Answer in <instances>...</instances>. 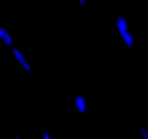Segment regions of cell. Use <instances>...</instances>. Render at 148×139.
<instances>
[{"label": "cell", "mask_w": 148, "mask_h": 139, "mask_svg": "<svg viewBox=\"0 0 148 139\" xmlns=\"http://www.w3.org/2000/svg\"><path fill=\"white\" fill-rule=\"evenodd\" d=\"M116 29L119 31V33H121V36H122L125 45H126L128 48H132V46H134V36L131 35L128 20H126L123 16H119V18L116 19Z\"/></svg>", "instance_id": "cell-1"}, {"label": "cell", "mask_w": 148, "mask_h": 139, "mask_svg": "<svg viewBox=\"0 0 148 139\" xmlns=\"http://www.w3.org/2000/svg\"><path fill=\"white\" fill-rule=\"evenodd\" d=\"M12 52H13V57H15V59L19 62V65L25 70L26 73H29V71H32V67H31V64L28 62V59H26V57L18 49V48H13L12 49Z\"/></svg>", "instance_id": "cell-2"}, {"label": "cell", "mask_w": 148, "mask_h": 139, "mask_svg": "<svg viewBox=\"0 0 148 139\" xmlns=\"http://www.w3.org/2000/svg\"><path fill=\"white\" fill-rule=\"evenodd\" d=\"M74 104H76V109H77V112H79V113L84 114V113L87 112V100H86V97H84V96L79 94L76 99H74Z\"/></svg>", "instance_id": "cell-3"}, {"label": "cell", "mask_w": 148, "mask_h": 139, "mask_svg": "<svg viewBox=\"0 0 148 139\" xmlns=\"http://www.w3.org/2000/svg\"><path fill=\"white\" fill-rule=\"evenodd\" d=\"M42 139H54V138H52V136H51L49 133H47V132H44V133H42Z\"/></svg>", "instance_id": "cell-6"}, {"label": "cell", "mask_w": 148, "mask_h": 139, "mask_svg": "<svg viewBox=\"0 0 148 139\" xmlns=\"http://www.w3.org/2000/svg\"><path fill=\"white\" fill-rule=\"evenodd\" d=\"M0 41H2L6 46H13V36L2 26H0Z\"/></svg>", "instance_id": "cell-4"}, {"label": "cell", "mask_w": 148, "mask_h": 139, "mask_svg": "<svg viewBox=\"0 0 148 139\" xmlns=\"http://www.w3.org/2000/svg\"><path fill=\"white\" fill-rule=\"evenodd\" d=\"M15 139H22V136H21V135H18V133H15Z\"/></svg>", "instance_id": "cell-8"}, {"label": "cell", "mask_w": 148, "mask_h": 139, "mask_svg": "<svg viewBox=\"0 0 148 139\" xmlns=\"http://www.w3.org/2000/svg\"><path fill=\"white\" fill-rule=\"evenodd\" d=\"M139 132H141V136H142L144 139H148V129H147V127L141 126V127H139Z\"/></svg>", "instance_id": "cell-5"}, {"label": "cell", "mask_w": 148, "mask_h": 139, "mask_svg": "<svg viewBox=\"0 0 148 139\" xmlns=\"http://www.w3.org/2000/svg\"><path fill=\"white\" fill-rule=\"evenodd\" d=\"M77 3H79L82 7H86V5H87V2H86V0H77Z\"/></svg>", "instance_id": "cell-7"}]
</instances>
